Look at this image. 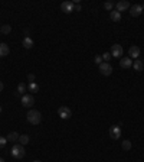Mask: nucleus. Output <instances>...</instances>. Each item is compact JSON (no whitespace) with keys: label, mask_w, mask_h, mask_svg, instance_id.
I'll return each instance as SVG.
<instances>
[{"label":"nucleus","mask_w":144,"mask_h":162,"mask_svg":"<svg viewBox=\"0 0 144 162\" xmlns=\"http://www.w3.org/2000/svg\"><path fill=\"white\" fill-rule=\"evenodd\" d=\"M81 9H82V7H81V5H79V3H75V12H79Z\"/></svg>","instance_id":"cd10ccee"},{"label":"nucleus","mask_w":144,"mask_h":162,"mask_svg":"<svg viewBox=\"0 0 144 162\" xmlns=\"http://www.w3.org/2000/svg\"><path fill=\"white\" fill-rule=\"evenodd\" d=\"M27 80H29L30 83H35V75H33V74H27Z\"/></svg>","instance_id":"bb28decb"},{"label":"nucleus","mask_w":144,"mask_h":162,"mask_svg":"<svg viewBox=\"0 0 144 162\" xmlns=\"http://www.w3.org/2000/svg\"><path fill=\"white\" fill-rule=\"evenodd\" d=\"M94 61H95V64H97V65H99V64H102V62H104V61H102V57H101V55H95Z\"/></svg>","instance_id":"a878e982"},{"label":"nucleus","mask_w":144,"mask_h":162,"mask_svg":"<svg viewBox=\"0 0 144 162\" xmlns=\"http://www.w3.org/2000/svg\"><path fill=\"white\" fill-rule=\"evenodd\" d=\"M3 87H5V85H3V83L0 81V91H3Z\"/></svg>","instance_id":"c85d7f7f"},{"label":"nucleus","mask_w":144,"mask_h":162,"mask_svg":"<svg viewBox=\"0 0 144 162\" xmlns=\"http://www.w3.org/2000/svg\"><path fill=\"white\" fill-rule=\"evenodd\" d=\"M9 52H10V49H9L7 44H0V57H6V55H9Z\"/></svg>","instance_id":"2eb2a0df"},{"label":"nucleus","mask_w":144,"mask_h":162,"mask_svg":"<svg viewBox=\"0 0 144 162\" xmlns=\"http://www.w3.org/2000/svg\"><path fill=\"white\" fill-rule=\"evenodd\" d=\"M123 46L120 45V44H114V45L111 46V55L114 57V58H121L123 57Z\"/></svg>","instance_id":"423d86ee"},{"label":"nucleus","mask_w":144,"mask_h":162,"mask_svg":"<svg viewBox=\"0 0 144 162\" xmlns=\"http://www.w3.org/2000/svg\"><path fill=\"white\" fill-rule=\"evenodd\" d=\"M121 146H123V149H124V150H130V149H131V142L125 139V141H123Z\"/></svg>","instance_id":"4be33fe9"},{"label":"nucleus","mask_w":144,"mask_h":162,"mask_svg":"<svg viewBox=\"0 0 144 162\" xmlns=\"http://www.w3.org/2000/svg\"><path fill=\"white\" fill-rule=\"evenodd\" d=\"M120 67L121 68H130L133 67V59L128 57V58H121L120 59Z\"/></svg>","instance_id":"ddd939ff"},{"label":"nucleus","mask_w":144,"mask_h":162,"mask_svg":"<svg viewBox=\"0 0 144 162\" xmlns=\"http://www.w3.org/2000/svg\"><path fill=\"white\" fill-rule=\"evenodd\" d=\"M110 136H111V139H114V141H117V139L121 137V129H120L118 124H114V126L110 127Z\"/></svg>","instance_id":"0eeeda50"},{"label":"nucleus","mask_w":144,"mask_h":162,"mask_svg":"<svg viewBox=\"0 0 144 162\" xmlns=\"http://www.w3.org/2000/svg\"><path fill=\"white\" fill-rule=\"evenodd\" d=\"M133 67H134V70H136V71H143L144 64H143V61H141V59H136V61L133 62Z\"/></svg>","instance_id":"dca6fc26"},{"label":"nucleus","mask_w":144,"mask_h":162,"mask_svg":"<svg viewBox=\"0 0 144 162\" xmlns=\"http://www.w3.org/2000/svg\"><path fill=\"white\" fill-rule=\"evenodd\" d=\"M0 162H5V161H3V158H0Z\"/></svg>","instance_id":"7c9ffc66"},{"label":"nucleus","mask_w":144,"mask_h":162,"mask_svg":"<svg viewBox=\"0 0 144 162\" xmlns=\"http://www.w3.org/2000/svg\"><path fill=\"white\" fill-rule=\"evenodd\" d=\"M26 119L30 124H39L40 120H42V114H40L39 110H29L26 114Z\"/></svg>","instance_id":"f257e3e1"},{"label":"nucleus","mask_w":144,"mask_h":162,"mask_svg":"<svg viewBox=\"0 0 144 162\" xmlns=\"http://www.w3.org/2000/svg\"><path fill=\"white\" fill-rule=\"evenodd\" d=\"M130 3L127 2V0H121V2H118V3H115V10L117 12H124V10H127V9H130Z\"/></svg>","instance_id":"9d476101"},{"label":"nucleus","mask_w":144,"mask_h":162,"mask_svg":"<svg viewBox=\"0 0 144 162\" xmlns=\"http://www.w3.org/2000/svg\"><path fill=\"white\" fill-rule=\"evenodd\" d=\"M25 154H26V150H25V148H23V145H20V143H14L13 148L10 149V155L13 156L14 159H22L23 156H25Z\"/></svg>","instance_id":"f03ea898"},{"label":"nucleus","mask_w":144,"mask_h":162,"mask_svg":"<svg viewBox=\"0 0 144 162\" xmlns=\"http://www.w3.org/2000/svg\"><path fill=\"white\" fill-rule=\"evenodd\" d=\"M33 162H42V161H39V159H36V161H33Z\"/></svg>","instance_id":"c756f323"},{"label":"nucleus","mask_w":144,"mask_h":162,"mask_svg":"<svg viewBox=\"0 0 144 162\" xmlns=\"http://www.w3.org/2000/svg\"><path fill=\"white\" fill-rule=\"evenodd\" d=\"M27 91H29V93H38V91H39V85L36 84V83H29Z\"/></svg>","instance_id":"6ab92c4d"},{"label":"nucleus","mask_w":144,"mask_h":162,"mask_svg":"<svg viewBox=\"0 0 144 162\" xmlns=\"http://www.w3.org/2000/svg\"><path fill=\"white\" fill-rule=\"evenodd\" d=\"M141 7H143V10H144V3H143V5H141Z\"/></svg>","instance_id":"2f4dec72"},{"label":"nucleus","mask_w":144,"mask_h":162,"mask_svg":"<svg viewBox=\"0 0 144 162\" xmlns=\"http://www.w3.org/2000/svg\"><path fill=\"white\" fill-rule=\"evenodd\" d=\"M101 57H102V61H104V62H108V61L111 59L112 55H111V52H104Z\"/></svg>","instance_id":"b1692460"},{"label":"nucleus","mask_w":144,"mask_h":162,"mask_svg":"<svg viewBox=\"0 0 144 162\" xmlns=\"http://www.w3.org/2000/svg\"><path fill=\"white\" fill-rule=\"evenodd\" d=\"M19 143L20 145H23V146L27 145V143H29V136H27V135H22V136L19 137Z\"/></svg>","instance_id":"412c9836"},{"label":"nucleus","mask_w":144,"mask_h":162,"mask_svg":"<svg viewBox=\"0 0 144 162\" xmlns=\"http://www.w3.org/2000/svg\"><path fill=\"white\" fill-rule=\"evenodd\" d=\"M143 7H141V5H133V6L130 7V15L133 16V18H137V16H140L141 13H143Z\"/></svg>","instance_id":"1a4fd4ad"},{"label":"nucleus","mask_w":144,"mask_h":162,"mask_svg":"<svg viewBox=\"0 0 144 162\" xmlns=\"http://www.w3.org/2000/svg\"><path fill=\"white\" fill-rule=\"evenodd\" d=\"M140 54H141V51H140V48H138L137 45H131L130 46V49H128V57H130V58L137 59L138 57H140Z\"/></svg>","instance_id":"9b49d317"},{"label":"nucleus","mask_w":144,"mask_h":162,"mask_svg":"<svg viewBox=\"0 0 144 162\" xmlns=\"http://www.w3.org/2000/svg\"><path fill=\"white\" fill-rule=\"evenodd\" d=\"M98 68L102 75H111L112 74V67L110 65V62H102V64L98 65Z\"/></svg>","instance_id":"39448f33"},{"label":"nucleus","mask_w":144,"mask_h":162,"mask_svg":"<svg viewBox=\"0 0 144 162\" xmlns=\"http://www.w3.org/2000/svg\"><path fill=\"white\" fill-rule=\"evenodd\" d=\"M26 90H27V87L25 83H19V85H17V94L19 96H25L26 94Z\"/></svg>","instance_id":"a211bd4d"},{"label":"nucleus","mask_w":144,"mask_h":162,"mask_svg":"<svg viewBox=\"0 0 144 162\" xmlns=\"http://www.w3.org/2000/svg\"><path fill=\"white\" fill-rule=\"evenodd\" d=\"M0 33H2V32H0Z\"/></svg>","instance_id":"72a5a7b5"},{"label":"nucleus","mask_w":144,"mask_h":162,"mask_svg":"<svg viewBox=\"0 0 144 162\" xmlns=\"http://www.w3.org/2000/svg\"><path fill=\"white\" fill-rule=\"evenodd\" d=\"M19 137H20V135L17 132H10V133L6 136V139H7V142L16 143V142H19Z\"/></svg>","instance_id":"f8f14e48"},{"label":"nucleus","mask_w":144,"mask_h":162,"mask_svg":"<svg viewBox=\"0 0 144 162\" xmlns=\"http://www.w3.org/2000/svg\"><path fill=\"white\" fill-rule=\"evenodd\" d=\"M114 6H115V3H114V2H105L104 3V7L107 9V10H110V12L114 9Z\"/></svg>","instance_id":"5701e85b"},{"label":"nucleus","mask_w":144,"mask_h":162,"mask_svg":"<svg viewBox=\"0 0 144 162\" xmlns=\"http://www.w3.org/2000/svg\"><path fill=\"white\" fill-rule=\"evenodd\" d=\"M61 10L64 13H72V12H75V3L74 2H64L62 5H61Z\"/></svg>","instance_id":"20e7f679"},{"label":"nucleus","mask_w":144,"mask_h":162,"mask_svg":"<svg viewBox=\"0 0 144 162\" xmlns=\"http://www.w3.org/2000/svg\"><path fill=\"white\" fill-rule=\"evenodd\" d=\"M110 19H111L112 22H120V20H121V13L117 12V10H111V12H110Z\"/></svg>","instance_id":"4468645a"},{"label":"nucleus","mask_w":144,"mask_h":162,"mask_svg":"<svg viewBox=\"0 0 144 162\" xmlns=\"http://www.w3.org/2000/svg\"><path fill=\"white\" fill-rule=\"evenodd\" d=\"M22 104H23L25 107H32L33 104H35V97H33L32 94H25V96H22Z\"/></svg>","instance_id":"6e6552de"},{"label":"nucleus","mask_w":144,"mask_h":162,"mask_svg":"<svg viewBox=\"0 0 144 162\" xmlns=\"http://www.w3.org/2000/svg\"><path fill=\"white\" fill-rule=\"evenodd\" d=\"M6 142H7V139H6V137L0 136V149H3V148L6 146Z\"/></svg>","instance_id":"393cba45"},{"label":"nucleus","mask_w":144,"mask_h":162,"mask_svg":"<svg viewBox=\"0 0 144 162\" xmlns=\"http://www.w3.org/2000/svg\"><path fill=\"white\" fill-rule=\"evenodd\" d=\"M0 32L3 33V35H9V33L12 32V26L10 25H3L0 28Z\"/></svg>","instance_id":"aec40b11"},{"label":"nucleus","mask_w":144,"mask_h":162,"mask_svg":"<svg viewBox=\"0 0 144 162\" xmlns=\"http://www.w3.org/2000/svg\"><path fill=\"white\" fill-rule=\"evenodd\" d=\"M0 113H2V106H0Z\"/></svg>","instance_id":"473e14b6"},{"label":"nucleus","mask_w":144,"mask_h":162,"mask_svg":"<svg viewBox=\"0 0 144 162\" xmlns=\"http://www.w3.org/2000/svg\"><path fill=\"white\" fill-rule=\"evenodd\" d=\"M58 114L61 119H64V120H68V119H71L72 117V111L71 109L68 107V106H61L58 109Z\"/></svg>","instance_id":"7ed1b4c3"},{"label":"nucleus","mask_w":144,"mask_h":162,"mask_svg":"<svg viewBox=\"0 0 144 162\" xmlns=\"http://www.w3.org/2000/svg\"><path fill=\"white\" fill-rule=\"evenodd\" d=\"M23 46H25L26 49L33 48V39L29 38V36H25V39H23Z\"/></svg>","instance_id":"f3484780"}]
</instances>
